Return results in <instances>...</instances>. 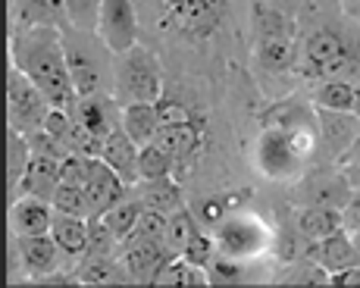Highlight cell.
<instances>
[{
	"instance_id": "obj_1",
	"label": "cell",
	"mask_w": 360,
	"mask_h": 288,
	"mask_svg": "<svg viewBox=\"0 0 360 288\" xmlns=\"http://www.w3.org/2000/svg\"><path fill=\"white\" fill-rule=\"evenodd\" d=\"M10 63L29 75L53 107L72 110L79 91H75L72 75H69L63 29L32 25V29L10 32Z\"/></svg>"
},
{
	"instance_id": "obj_2",
	"label": "cell",
	"mask_w": 360,
	"mask_h": 288,
	"mask_svg": "<svg viewBox=\"0 0 360 288\" xmlns=\"http://www.w3.org/2000/svg\"><path fill=\"white\" fill-rule=\"evenodd\" d=\"M157 25L185 44H210L226 29L229 0H154Z\"/></svg>"
},
{
	"instance_id": "obj_3",
	"label": "cell",
	"mask_w": 360,
	"mask_h": 288,
	"mask_svg": "<svg viewBox=\"0 0 360 288\" xmlns=\"http://www.w3.org/2000/svg\"><path fill=\"white\" fill-rule=\"evenodd\" d=\"M63 47H66V63H69V75H72L75 91L113 94V57L116 53L103 44L98 32L69 25V29H63Z\"/></svg>"
},
{
	"instance_id": "obj_4",
	"label": "cell",
	"mask_w": 360,
	"mask_h": 288,
	"mask_svg": "<svg viewBox=\"0 0 360 288\" xmlns=\"http://www.w3.org/2000/svg\"><path fill=\"white\" fill-rule=\"evenodd\" d=\"M320 148V135L314 132H288L279 126H263L254 144V163L266 179L292 182L301 179L304 160Z\"/></svg>"
},
{
	"instance_id": "obj_5",
	"label": "cell",
	"mask_w": 360,
	"mask_h": 288,
	"mask_svg": "<svg viewBox=\"0 0 360 288\" xmlns=\"http://www.w3.org/2000/svg\"><path fill=\"white\" fill-rule=\"evenodd\" d=\"M357 51L338 29L320 25V29L307 32L301 44V60H297V72L304 79H348L351 72H357Z\"/></svg>"
},
{
	"instance_id": "obj_6",
	"label": "cell",
	"mask_w": 360,
	"mask_h": 288,
	"mask_svg": "<svg viewBox=\"0 0 360 288\" xmlns=\"http://www.w3.org/2000/svg\"><path fill=\"white\" fill-rule=\"evenodd\" d=\"M113 94L120 104L163 98V66L148 47L135 44L113 57Z\"/></svg>"
},
{
	"instance_id": "obj_7",
	"label": "cell",
	"mask_w": 360,
	"mask_h": 288,
	"mask_svg": "<svg viewBox=\"0 0 360 288\" xmlns=\"http://www.w3.org/2000/svg\"><path fill=\"white\" fill-rule=\"evenodd\" d=\"M51 110L53 104L47 100V94L22 70H16L10 63V70H6V116H10V129H16L22 135L38 132Z\"/></svg>"
},
{
	"instance_id": "obj_8",
	"label": "cell",
	"mask_w": 360,
	"mask_h": 288,
	"mask_svg": "<svg viewBox=\"0 0 360 288\" xmlns=\"http://www.w3.org/2000/svg\"><path fill=\"white\" fill-rule=\"evenodd\" d=\"M217 248L226 257H238V260H251L260 257L269 248V229L263 225V219L251 214H229L223 223L213 229Z\"/></svg>"
},
{
	"instance_id": "obj_9",
	"label": "cell",
	"mask_w": 360,
	"mask_h": 288,
	"mask_svg": "<svg viewBox=\"0 0 360 288\" xmlns=\"http://www.w3.org/2000/svg\"><path fill=\"white\" fill-rule=\"evenodd\" d=\"M354 197V185L348 182V176L342 173V166L335 169H314L310 176H304L292 191V201L297 207H338L345 210L348 201Z\"/></svg>"
},
{
	"instance_id": "obj_10",
	"label": "cell",
	"mask_w": 360,
	"mask_h": 288,
	"mask_svg": "<svg viewBox=\"0 0 360 288\" xmlns=\"http://www.w3.org/2000/svg\"><path fill=\"white\" fill-rule=\"evenodd\" d=\"M94 32L113 53L131 51L138 44V35H141V19H138L135 0H103Z\"/></svg>"
},
{
	"instance_id": "obj_11",
	"label": "cell",
	"mask_w": 360,
	"mask_h": 288,
	"mask_svg": "<svg viewBox=\"0 0 360 288\" xmlns=\"http://www.w3.org/2000/svg\"><path fill=\"white\" fill-rule=\"evenodd\" d=\"M172 257H179L176 251L169 248L160 238H141V235H131L120 244V260L122 266L129 270L131 282H141V285H154L157 276Z\"/></svg>"
},
{
	"instance_id": "obj_12",
	"label": "cell",
	"mask_w": 360,
	"mask_h": 288,
	"mask_svg": "<svg viewBox=\"0 0 360 288\" xmlns=\"http://www.w3.org/2000/svg\"><path fill=\"white\" fill-rule=\"evenodd\" d=\"M10 251L19 257L22 270L29 273L32 279H41V282L57 276L66 260L51 232H44V235H16V244L10 242Z\"/></svg>"
},
{
	"instance_id": "obj_13",
	"label": "cell",
	"mask_w": 360,
	"mask_h": 288,
	"mask_svg": "<svg viewBox=\"0 0 360 288\" xmlns=\"http://www.w3.org/2000/svg\"><path fill=\"white\" fill-rule=\"evenodd\" d=\"M122 104L116 100V94L101 91V94H79L72 104V119L79 126H85L91 135L98 138H107L116 126H122Z\"/></svg>"
},
{
	"instance_id": "obj_14",
	"label": "cell",
	"mask_w": 360,
	"mask_h": 288,
	"mask_svg": "<svg viewBox=\"0 0 360 288\" xmlns=\"http://www.w3.org/2000/svg\"><path fill=\"white\" fill-rule=\"evenodd\" d=\"M316 122H320V148L326 150L329 157L342 160L360 135V116L354 113V110L316 107Z\"/></svg>"
},
{
	"instance_id": "obj_15",
	"label": "cell",
	"mask_w": 360,
	"mask_h": 288,
	"mask_svg": "<svg viewBox=\"0 0 360 288\" xmlns=\"http://www.w3.org/2000/svg\"><path fill=\"white\" fill-rule=\"evenodd\" d=\"M129 188L131 185L122 179L113 166H107L101 157H91V176H88V182H85L91 216H103L110 207H116L122 197H129Z\"/></svg>"
},
{
	"instance_id": "obj_16",
	"label": "cell",
	"mask_w": 360,
	"mask_h": 288,
	"mask_svg": "<svg viewBox=\"0 0 360 288\" xmlns=\"http://www.w3.org/2000/svg\"><path fill=\"white\" fill-rule=\"evenodd\" d=\"M307 254L316 266H323V270L329 273V276L360 266V248L354 244V235H351L348 229L335 232V235H329V238H320V242H310Z\"/></svg>"
},
{
	"instance_id": "obj_17",
	"label": "cell",
	"mask_w": 360,
	"mask_h": 288,
	"mask_svg": "<svg viewBox=\"0 0 360 288\" xmlns=\"http://www.w3.org/2000/svg\"><path fill=\"white\" fill-rule=\"evenodd\" d=\"M248 22H251L254 41H297V16L266 4V0H251Z\"/></svg>"
},
{
	"instance_id": "obj_18",
	"label": "cell",
	"mask_w": 360,
	"mask_h": 288,
	"mask_svg": "<svg viewBox=\"0 0 360 288\" xmlns=\"http://www.w3.org/2000/svg\"><path fill=\"white\" fill-rule=\"evenodd\" d=\"M53 210L51 201L34 195H19L16 201H10V229L13 235H44L53 225Z\"/></svg>"
},
{
	"instance_id": "obj_19",
	"label": "cell",
	"mask_w": 360,
	"mask_h": 288,
	"mask_svg": "<svg viewBox=\"0 0 360 288\" xmlns=\"http://www.w3.org/2000/svg\"><path fill=\"white\" fill-rule=\"evenodd\" d=\"M32 25L69 29L66 0H16V4L10 6V32L32 29Z\"/></svg>"
},
{
	"instance_id": "obj_20",
	"label": "cell",
	"mask_w": 360,
	"mask_h": 288,
	"mask_svg": "<svg viewBox=\"0 0 360 288\" xmlns=\"http://www.w3.org/2000/svg\"><path fill=\"white\" fill-rule=\"evenodd\" d=\"M166 154H172L176 163H185L188 157H195L204 144V122L200 119H188V122H166L160 126L154 138Z\"/></svg>"
},
{
	"instance_id": "obj_21",
	"label": "cell",
	"mask_w": 360,
	"mask_h": 288,
	"mask_svg": "<svg viewBox=\"0 0 360 288\" xmlns=\"http://www.w3.org/2000/svg\"><path fill=\"white\" fill-rule=\"evenodd\" d=\"M138 150H141V148L131 141V135L122 126H116L113 132L103 138L101 160L107 163V166H113L129 185H138V182H141V176H138Z\"/></svg>"
},
{
	"instance_id": "obj_22",
	"label": "cell",
	"mask_w": 360,
	"mask_h": 288,
	"mask_svg": "<svg viewBox=\"0 0 360 288\" xmlns=\"http://www.w3.org/2000/svg\"><path fill=\"white\" fill-rule=\"evenodd\" d=\"M263 126H279V129H288V132H314L320 135V122H316V107L304 104L297 98H288V100H279L260 116Z\"/></svg>"
},
{
	"instance_id": "obj_23",
	"label": "cell",
	"mask_w": 360,
	"mask_h": 288,
	"mask_svg": "<svg viewBox=\"0 0 360 288\" xmlns=\"http://www.w3.org/2000/svg\"><path fill=\"white\" fill-rule=\"evenodd\" d=\"M72 282L75 285H126L131 282V276L120 257H94V254H85L79 260V270L72 273Z\"/></svg>"
},
{
	"instance_id": "obj_24",
	"label": "cell",
	"mask_w": 360,
	"mask_h": 288,
	"mask_svg": "<svg viewBox=\"0 0 360 288\" xmlns=\"http://www.w3.org/2000/svg\"><path fill=\"white\" fill-rule=\"evenodd\" d=\"M160 110L157 100H135V104H122V129L131 135V141L141 148V144L154 141L160 132Z\"/></svg>"
},
{
	"instance_id": "obj_25",
	"label": "cell",
	"mask_w": 360,
	"mask_h": 288,
	"mask_svg": "<svg viewBox=\"0 0 360 288\" xmlns=\"http://www.w3.org/2000/svg\"><path fill=\"white\" fill-rule=\"evenodd\" d=\"M135 195L148 210H160L166 216L185 207V195L172 176H166V179H141L135 188Z\"/></svg>"
},
{
	"instance_id": "obj_26",
	"label": "cell",
	"mask_w": 360,
	"mask_h": 288,
	"mask_svg": "<svg viewBox=\"0 0 360 288\" xmlns=\"http://www.w3.org/2000/svg\"><path fill=\"white\" fill-rule=\"evenodd\" d=\"M60 166H63V160H57V157L32 154V163H29V169H25V179H22L19 195H34V197L51 201L57 185H60Z\"/></svg>"
},
{
	"instance_id": "obj_27",
	"label": "cell",
	"mask_w": 360,
	"mask_h": 288,
	"mask_svg": "<svg viewBox=\"0 0 360 288\" xmlns=\"http://www.w3.org/2000/svg\"><path fill=\"white\" fill-rule=\"evenodd\" d=\"M254 60L263 72L273 75H285L297 70V60H301V51H297V41H254Z\"/></svg>"
},
{
	"instance_id": "obj_28",
	"label": "cell",
	"mask_w": 360,
	"mask_h": 288,
	"mask_svg": "<svg viewBox=\"0 0 360 288\" xmlns=\"http://www.w3.org/2000/svg\"><path fill=\"white\" fill-rule=\"evenodd\" d=\"M53 242L60 244L63 257L69 260H82L88 251V219L82 216H69V214H57L51 225Z\"/></svg>"
},
{
	"instance_id": "obj_29",
	"label": "cell",
	"mask_w": 360,
	"mask_h": 288,
	"mask_svg": "<svg viewBox=\"0 0 360 288\" xmlns=\"http://www.w3.org/2000/svg\"><path fill=\"white\" fill-rule=\"evenodd\" d=\"M342 229H345V210L338 207H301V214H297V232L307 242H320V238H329Z\"/></svg>"
},
{
	"instance_id": "obj_30",
	"label": "cell",
	"mask_w": 360,
	"mask_h": 288,
	"mask_svg": "<svg viewBox=\"0 0 360 288\" xmlns=\"http://www.w3.org/2000/svg\"><path fill=\"white\" fill-rule=\"evenodd\" d=\"M32 163V144L22 132L10 129L6 135V182H10V201L19 197V188H22V179H25V169Z\"/></svg>"
},
{
	"instance_id": "obj_31",
	"label": "cell",
	"mask_w": 360,
	"mask_h": 288,
	"mask_svg": "<svg viewBox=\"0 0 360 288\" xmlns=\"http://www.w3.org/2000/svg\"><path fill=\"white\" fill-rule=\"evenodd\" d=\"M357 85L348 79H323L314 88V104L326 110H354Z\"/></svg>"
},
{
	"instance_id": "obj_32",
	"label": "cell",
	"mask_w": 360,
	"mask_h": 288,
	"mask_svg": "<svg viewBox=\"0 0 360 288\" xmlns=\"http://www.w3.org/2000/svg\"><path fill=\"white\" fill-rule=\"evenodd\" d=\"M154 285H213V282H210V270L195 266L191 260H185L182 254H179V257H172L160 270Z\"/></svg>"
},
{
	"instance_id": "obj_33",
	"label": "cell",
	"mask_w": 360,
	"mask_h": 288,
	"mask_svg": "<svg viewBox=\"0 0 360 288\" xmlns=\"http://www.w3.org/2000/svg\"><path fill=\"white\" fill-rule=\"evenodd\" d=\"M204 229L200 225V219L195 216V210H188V207H182V210H176V214H169V223H166V238L163 242L169 244L176 254H182L185 248H188V242L198 235V232Z\"/></svg>"
},
{
	"instance_id": "obj_34",
	"label": "cell",
	"mask_w": 360,
	"mask_h": 288,
	"mask_svg": "<svg viewBox=\"0 0 360 288\" xmlns=\"http://www.w3.org/2000/svg\"><path fill=\"white\" fill-rule=\"evenodd\" d=\"M176 166L179 163L172 160V154H166L157 141L141 144V150H138V176L141 179H166L176 173Z\"/></svg>"
},
{
	"instance_id": "obj_35",
	"label": "cell",
	"mask_w": 360,
	"mask_h": 288,
	"mask_svg": "<svg viewBox=\"0 0 360 288\" xmlns=\"http://www.w3.org/2000/svg\"><path fill=\"white\" fill-rule=\"evenodd\" d=\"M141 214H144V204L138 201V197H122L116 207H110L107 214H103V223L113 229V235L120 238V242H126V238H131V232H135Z\"/></svg>"
},
{
	"instance_id": "obj_36",
	"label": "cell",
	"mask_w": 360,
	"mask_h": 288,
	"mask_svg": "<svg viewBox=\"0 0 360 288\" xmlns=\"http://www.w3.org/2000/svg\"><path fill=\"white\" fill-rule=\"evenodd\" d=\"M53 210L57 214H69V216H82V219H91V204H88V195L82 185H66L60 182L57 191L51 197Z\"/></svg>"
},
{
	"instance_id": "obj_37",
	"label": "cell",
	"mask_w": 360,
	"mask_h": 288,
	"mask_svg": "<svg viewBox=\"0 0 360 288\" xmlns=\"http://www.w3.org/2000/svg\"><path fill=\"white\" fill-rule=\"evenodd\" d=\"M120 244L122 242L113 235V229L103 223V216L88 219V251L85 254H94V257H113Z\"/></svg>"
},
{
	"instance_id": "obj_38",
	"label": "cell",
	"mask_w": 360,
	"mask_h": 288,
	"mask_svg": "<svg viewBox=\"0 0 360 288\" xmlns=\"http://www.w3.org/2000/svg\"><path fill=\"white\" fill-rule=\"evenodd\" d=\"M232 204H235V197H204V201H198L191 210H195V216L200 219L204 229H217V225L232 214Z\"/></svg>"
},
{
	"instance_id": "obj_39",
	"label": "cell",
	"mask_w": 360,
	"mask_h": 288,
	"mask_svg": "<svg viewBox=\"0 0 360 288\" xmlns=\"http://www.w3.org/2000/svg\"><path fill=\"white\" fill-rule=\"evenodd\" d=\"M185 260H191L195 266H204V270H210V263L219 257V248H217V238L210 235V232L200 229L195 238L188 242V248L182 251Z\"/></svg>"
},
{
	"instance_id": "obj_40",
	"label": "cell",
	"mask_w": 360,
	"mask_h": 288,
	"mask_svg": "<svg viewBox=\"0 0 360 288\" xmlns=\"http://www.w3.org/2000/svg\"><path fill=\"white\" fill-rule=\"evenodd\" d=\"M103 0H66V13H69V25L75 29H98V13H101Z\"/></svg>"
},
{
	"instance_id": "obj_41",
	"label": "cell",
	"mask_w": 360,
	"mask_h": 288,
	"mask_svg": "<svg viewBox=\"0 0 360 288\" xmlns=\"http://www.w3.org/2000/svg\"><path fill=\"white\" fill-rule=\"evenodd\" d=\"M241 279H245V266H241L238 257H226V254H219V257L210 263V282L232 285V282H241Z\"/></svg>"
},
{
	"instance_id": "obj_42",
	"label": "cell",
	"mask_w": 360,
	"mask_h": 288,
	"mask_svg": "<svg viewBox=\"0 0 360 288\" xmlns=\"http://www.w3.org/2000/svg\"><path fill=\"white\" fill-rule=\"evenodd\" d=\"M88 176H91V157H82V154H69L60 166V182L66 185H82L85 188Z\"/></svg>"
},
{
	"instance_id": "obj_43",
	"label": "cell",
	"mask_w": 360,
	"mask_h": 288,
	"mask_svg": "<svg viewBox=\"0 0 360 288\" xmlns=\"http://www.w3.org/2000/svg\"><path fill=\"white\" fill-rule=\"evenodd\" d=\"M166 223H169V216L160 214V210H148L144 207V214L141 219H138V225H135V232L131 235H141V238H166Z\"/></svg>"
},
{
	"instance_id": "obj_44",
	"label": "cell",
	"mask_w": 360,
	"mask_h": 288,
	"mask_svg": "<svg viewBox=\"0 0 360 288\" xmlns=\"http://www.w3.org/2000/svg\"><path fill=\"white\" fill-rule=\"evenodd\" d=\"M157 110H160V122L166 126V122H188V119H198L195 116V110H191L185 100H179V98H163L157 100Z\"/></svg>"
},
{
	"instance_id": "obj_45",
	"label": "cell",
	"mask_w": 360,
	"mask_h": 288,
	"mask_svg": "<svg viewBox=\"0 0 360 288\" xmlns=\"http://www.w3.org/2000/svg\"><path fill=\"white\" fill-rule=\"evenodd\" d=\"M345 229L348 232L360 229V191H354V197H351L348 207H345Z\"/></svg>"
},
{
	"instance_id": "obj_46",
	"label": "cell",
	"mask_w": 360,
	"mask_h": 288,
	"mask_svg": "<svg viewBox=\"0 0 360 288\" xmlns=\"http://www.w3.org/2000/svg\"><path fill=\"white\" fill-rule=\"evenodd\" d=\"M266 4H273V6H279V10H285V13H292V16H301V10L310 4V0H266Z\"/></svg>"
},
{
	"instance_id": "obj_47",
	"label": "cell",
	"mask_w": 360,
	"mask_h": 288,
	"mask_svg": "<svg viewBox=\"0 0 360 288\" xmlns=\"http://www.w3.org/2000/svg\"><path fill=\"white\" fill-rule=\"evenodd\" d=\"M348 163H360V135H357V141L348 148V154L338 160V166H348Z\"/></svg>"
},
{
	"instance_id": "obj_48",
	"label": "cell",
	"mask_w": 360,
	"mask_h": 288,
	"mask_svg": "<svg viewBox=\"0 0 360 288\" xmlns=\"http://www.w3.org/2000/svg\"><path fill=\"white\" fill-rule=\"evenodd\" d=\"M342 173L348 176V182L354 185V191H360V163H348V166H342Z\"/></svg>"
},
{
	"instance_id": "obj_49",
	"label": "cell",
	"mask_w": 360,
	"mask_h": 288,
	"mask_svg": "<svg viewBox=\"0 0 360 288\" xmlns=\"http://www.w3.org/2000/svg\"><path fill=\"white\" fill-rule=\"evenodd\" d=\"M354 113L360 116V81H357V100H354Z\"/></svg>"
},
{
	"instance_id": "obj_50",
	"label": "cell",
	"mask_w": 360,
	"mask_h": 288,
	"mask_svg": "<svg viewBox=\"0 0 360 288\" xmlns=\"http://www.w3.org/2000/svg\"><path fill=\"white\" fill-rule=\"evenodd\" d=\"M351 235H354V244L360 248V229H354V232H351Z\"/></svg>"
},
{
	"instance_id": "obj_51",
	"label": "cell",
	"mask_w": 360,
	"mask_h": 288,
	"mask_svg": "<svg viewBox=\"0 0 360 288\" xmlns=\"http://www.w3.org/2000/svg\"><path fill=\"white\" fill-rule=\"evenodd\" d=\"M310 4H314V0H310Z\"/></svg>"
}]
</instances>
